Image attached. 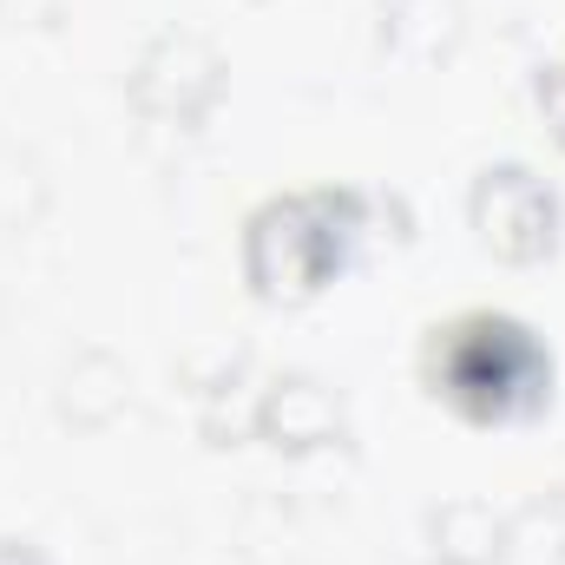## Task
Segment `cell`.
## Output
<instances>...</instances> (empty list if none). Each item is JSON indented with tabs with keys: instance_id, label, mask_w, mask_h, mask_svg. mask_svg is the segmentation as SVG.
Wrapping results in <instances>:
<instances>
[{
	"instance_id": "cell-1",
	"label": "cell",
	"mask_w": 565,
	"mask_h": 565,
	"mask_svg": "<svg viewBox=\"0 0 565 565\" xmlns=\"http://www.w3.org/2000/svg\"><path fill=\"white\" fill-rule=\"evenodd\" d=\"M480 224L487 237L507 250V257H533L546 244V224H553V198L526 178V171H493L480 184Z\"/></svg>"
},
{
	"instance_id": "cell-2",
	"label": "cell",
	"mask_w": 565,
	"mask_h": 565,
	"mask_svg": "<svg viewBox=\"0 0 565 565\" xmlns=\"http://www.w3.org/2000/svg\"><path fill=\"white\" fill-rule=\"evenodd\" d=\"M277 402H289V434H309V427H329V402L309 388V382H289Z\"/></svg>"
}]
</instances>
